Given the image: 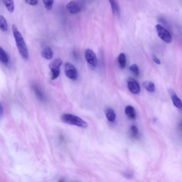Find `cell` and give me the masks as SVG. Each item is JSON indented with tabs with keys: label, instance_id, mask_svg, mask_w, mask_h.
<instances>
[{
	"label": "cell",
	"instance_id": "6da1fadb",
	"mask_svg": "<svg viewBox=\"0 0 182 182\" xmlns=\"http://www.w3.org/2000/svg\"><path fill=\"white\" fill-rule=\"evenodd\" d=\"M12 29L16 45L20 56L25 60L28 59V50L23 37L15 25H13Z\"/></svg>",
	"mask_w": 182,
	"mask_h": 182
},
{
	"label": "cell",
	"instance_id": "7a4b0ae2",
	"mask_svg": "<svg viewBox=\"0 0 182 182\" xmlns=\"http://www.w3.org/2000/svg\"><path fill=\"white\" fill-rule=\"evenodd\" d=\"M61 119L64 123L69 125H75L80 127L86 128L88 125L84 120L75 115L70 114H64L61 117Z\"/></svg>",
	"mask_w": 182,
	"mask_h": 182
},
{
	"label": "cell",
	"instance_id": "3957f363",
	"mask_svg": "<svg viewBox=\"0 0 182 182\" xmlns=\"http://www.w3.org/2000/svg\"><path fill=\"white\" fill-rule=\"evenodd\" d=\"M64 72L66 76L69 79L75 80L78 77V73L76 68L73 64L66 63L64 65Z\"/></svg>",
	"mask_w": 182,
	"mask_h": 182
},
{
	"label": "cell",
	"instance_id": "277c9868",
	"mask_svg": "<svg viewBox=\"0 0 182 182\" xmlns=\"http://www.w3.org/2000/svg\"><path fill=\"white\" fill-rule=\"evenodd\" d=\"M156 29L159 36L162 40L167 43H170L172 42V36L167 30L159 24L156 25Z\"/></svg>",
	"mask_w": 182,
	"mask_h": 182
},
{
	"label": "cell",
	"instance_id": "5b68a950",
	"mask_svg": "<svg viewBox=\"0 0 182 182\" xmlns=\"http://www.w3.org/2000/svg\"><path fill=\"white\" fill-rule=\"evenodd\" d=\"M85 56L87 63L94 67H96L98 64V59L93 51L90 49L86 50Z\"/></svg>",
	"mask_w": 182,
	"mask_h": 182
},
{
	"label": "cell",
	"instance_id": "8992f818",
	"mask_svg": "<svg viewBox=\"0 0 182 182\" xmlns=\"http://www.w3.org/2000/svg\"><path fill=\"white\" fill-rule=\"evenodd\" d=\"M129 90L133 94H137L140 93V89L139 83L134 78L130 77L127 80Z\"/></svg>",
	"mask_w": 182,
	"mask_h": 182
},
{
	"label": "cell",
	"instance_id": "52a82bcc",
	"mask_svg": "<svg viewBox=\"0 0 182 182\" xmlns=\"http://www.w3.org/2000/svg\"><path fill=\"white\" fill-rule=\"evenodd\" d=\"M66 8L70 13L72 14L79 13L81 11V6L77 2L72 1L69 2L66 5Z\"/></svg>",
	"mask_w": 182,
	"mask_h": 182
},
{
	"label": "cell",
	"instance_id": "ba28073f",
	"mask_svg": "<svg viewBox=\"0 0 182 182\" xmlns=\"http://www.w3.org/2000/svg\"><path fill=\"white\" fill-rule=\"evenodd\" d=\"M41 55L43 58L50 60L52 58L54 54L51 48L49 46L44 45L42 48Z\"/></svg>",
	"mask_w": 182,
	"mask_h": 182
},
{
	"label": "cell",
	"instance_id": "9c48e42d",
	"mask_svg": "<svg viewBox=\"0 0 182 182\" xmlns=\"http://www.w3.org/2000/svg\"><path fill=\"white\" fill-rule=\"evenodd\" d=\"M125 114L129 118L131 119L134 120L136 117V114L135 111L132 106H127L125 109Z\"/></svg>",
	"mask_w": 182,
	"mask_h": 182
},
{
	"label": "cell",
	"instance_id": "30bf717a",
	"mask_svg": "<svg viewBox=\"0 0 182 182\" xmlns=\"http://www.w3.org/2000/svg\"><path fill=\"white\" fill-rule=\"evenodd\" d=\"M32 89L35 94L39 100L44 101L45 100V96L43 92L39 87L35 85H33L32 86Z\"/></svg>",
	"mask_w": 182,
	"mask_h": 182
},
{
	"label": "cell",
	"instance_id": "8fae6325",
	"mask_svg": "<svg viewBox=\"0 0 182 182\" xmlns=\"http://www.w3.org/2000/svg\"><path fill=\"white\" fill-rule=\"evenodd\" d=\"M112 10L114 14L117 17H119L120 15V8L118 2L116 1H110Z\"/></svg>",
	"mask_w": 182,
	"mask_h": 182
},
{
	"label": "cell",
	"instance_id": "7c38bea8",
	"mask_svg": "<svg viewBox=\"0 0 182 182\" xmlns=\"http://www.w3.org/2000/svg\"><path fill=\"white\" fill-rule=\"evenodd\" d=\"M105 115L108 121L111 123L115 121L116 119V115L113 109L111 108H109L106 110Z\"/></svg>",
	"mask_w": 182,
	"mask_h": 182
},
{
	"label": "cell",
	"instance_id": "4fadbf2b",
	"mask_svg": "<svg viewBox=\"0 0 182 182\" xmlns=\"http://www.w3.org/2000/svg\"><path fill=\"white\" fill-rule=\"evenodd\" d=\"M9 12L12 13L14 10V2L12 0H3L2 1Z\"/></svg>",
	"mask_w": 182,
	"mask_h": 182
},
{
	"label": "cell",
	"instance_id": "5bb4252c",
	"mask_svg": "<svg viewBox=\"0 0 182 182\" xmlns=\"http://www.w3.org/2000/svg\"><path fill=\"white\" fill-rule=\"evenodd\" d=\"M0 61L4 64H7L9 59L7 55L1 47H0Z\"/></svg>",
	"mask_w": 182,
	"mask_h": 182
},
{
	"label": "cell",
	"instance_id": "9a60e30c",
	"mask_svg": "<svg viewBox=\"0 0 182 182\" xmlns=\"http://www.w3.org/2000/svg\"><path fill=\"white\" fill-rule=\"evenodd\" d=\"M63 63V61L60 59H57L53 61L49 64V68L50 70L52 69H59L60 67Z\"/></svg>",
	"mask_w": 182,
	"mask_h": 182
},
{
	"label": "cell",
	"instance_id": "2e32d148",
	"mask_svg": "<svg viewBox=\"0 0 182 182\" xmlns=\"http://www.w3.org/2000/svg\"><path fill=\"white\" fill-rule=\"evenodd\" d=\"M118 61L121 68H125L126 65V58L125 54L122 53L119 55L118 58Z\"/></svg>",
	"mask_w": 182,
	"mask_h": 182
},
{
	"label": "cell",
	"instance_id": "e0dca14e",
	"mask_svg": "<svg viewBox=\"0 0 182 182\" xmlns=\"http://www.w3.org/2000/svg\"><path fill=\"white\" fill-rule=\"evenodd\" d=\"M172 99L175 107L179 109L182 108V102L180 99L176 94H172Z\"/></svg>",
	"mask_w": 182,
	"mask_h": 182
},
{
	"label": "cell",
	"instance_id": "ac0fdd59",
	"mask_svg": "<svg viewBox=\"0 0 182 182\" xmlns=\"http://www.w3.org/2000/svg\"><path fill=\"white\" fill-rule=\"evenodd\" d=\"M143 85L145 88L148 91L153 93L155 91V85L153 82L149 81H145Z\"/></svg>",
	"mask_w": 182,
	"mask_h": 182
},
{
	"label": "cell",
	"instance_id": "d6986e66",
	"mask_svg": "<svg viewBox=\"0 0 182 182\" xmlns=\"http://www.w3.org/2000/svg\"><path fill=\"white\" fill-rule=\"evenodd\" d=\"M0 27L2 31H7L8 26L5 18L3 16L0 15Z\"/></svg>",
	"mask_w": 182,
	"mask_h": 182
},
{
	"label": "cell",
	"instance_id": "ffe728a7",
	"mask_svg": "<svg viewBox=\"0 0 182 182\" xmlns=\"http://www.w3.org/2000/svg\"><path fill=\"white\" fill-rule=\"evenodd\" d=\"M45 7L48 10H51L53 8V4L54 3V1H47L44 0L43 1Z\"/></svg>",
	"mask_w": 182,
	"mask_h": 182
},
{
	"label": "cell",
	"instance_id": "44dd1931",
	"mask_svg": "<svg viewBox=\"0 0 182 182\" xmlns=\"http://www.w3.org/2000/svg\"><path fill=\"white\" fill-rule=\"evenodd\" d=\"M130 70L136 76L139 75V67L135 64H133L130 67Z\"/></svg>",
	"mask_w": 182,
	"mask_h": 182
},
{
	"label": "cell",
	"instance_id": "7402d4cb",
	"mask_svg": "<svg viewBox=\"0 0 182 182\" xmlns=\"http://www.w3.org/2000/svg\"><path fill=\"white\" fill-rule=\"evenodd\" d=\"M131 131L133 136L136 137L137 136L139 133V131L136 126L134 125L132 126L131 127Z\"/></svg>",
	"mask_w": 182,
	"mask_h": 182
},
{
	"label": "cell",
	"instance_id": "603a6c76",
	"mask_svg": "<svg viewBox=\"0 0 182 182\" xmlns=\"http://www.w3.org/2000/svg\"><path fill=\"white\" fill-rule=\"evenodd\" d=\"M26 3L32 6H35L38 3V1H31V0H27L25 1Z\"/></svg>",
	"mask_w": 182,
	"mask_h": 182
},
{
	"label": "cell",
	"instance_id": "cb8c5ba5",
	"mask_svg": "<svg viewBox=\"0 0 182 182\" xmlns=\"http://www.w3.org/2000/svg\"><path fill=\"white\" fill-rule=\"evenodd\" d=\"M152 59H153V61L155 62V63L157 64H160L161 63L160 61V60L158 58L156 57V55H153L152 56Z\"/></svg>",
	"mask_w": 182,
	"mask_h": 182
},
{
	"label": "cell",
	"instance_id": "d4e9b609",
	"mask_svg": "<svg viewBox=\"0 0 182 182\" xmlns=\"http://www.w3.org/2000/svg\"><path fill=\"white\" fill-rule=\"evenodd\" d=\"M2 110H3V108H2V105L1 104V111H0V112H1V113H0V115H1V117H2V115H3V114H2V113H3V111H2Z\"/></svg>",
	"mask_w": 182,
	"mask_h": 182
},
{
	"label": "cell",
	"instance_id": "484cf974",
	"mask_svg": "<svg viewBox=\"0 0 182 182\" xmlns=\"http://www.w3.org/2000/svg\"><path fill=\"white\" fill-rule=\"evenodd\" d=\"M58 182H66L65 180H64L63 179H61L59 180Z\"/></svg>",
	"mask_w": 182,
	"mask_h": 182
}]
</instances>
